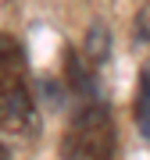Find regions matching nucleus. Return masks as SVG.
<instances>
[{"mask_svg": "<svg viewBox=\"0 0 150 160\" xmlns=\"http://www.w3.org/2000/svg\"><path fill=\"white\" fill-rule=\"evenodd\" d=\"M0 128L14 135L36 128V103L29 89L25 53L14 36L4 32H0Z\"/></svg>", "mask_w": 150, "mask_h": 160, "instance_id": "f257e3e1", "label": "nucleus"}, {"mask_svg": "<svg viewBox=\"0 0 150 160\" xmlns=\"http://www.w3.org/2000/svg\"><path fill=\"white\" fill-rule=\"evenodd\" d=\"M61 153L64 160H111L115 157V118L104 103H89L68 121Z\"/></svg>", "mask_w": 150, "mask_h": 160, "instance_id": "f03ea898", "label": "nucleus"}, {"mask_svg": "<svg viewBox=\"0 0 150 160\" xmlns=\"http://www.w3.org/2000/svg\"><path fill=\"white\" fill-rule=\"evenodd\" d=\"M136 125H139V132L150 139V68H143V75H139V92H136Z\"/></svg>", "mask_w": 150, "mask_h": 160, "instance_id": "7ed1b4c3", "label": "nucleus"}, {"mask_svg": "<svg viewBox=\"0 0 150 160\" xmlns=\"http://www.w3.org/2000/svg\"><path fill=\"white\" fill-rule=\"evenodd\" d=\"M107 57V46H104V29H93V61H104Z\"/></svg>", "mask_w": 150, "mask_h": 160, "instance_id": "20e7f679", "label": "nucleus"}, {"mask_svg": "<svg viewBox=\"0 0 150 160\" xmlns=\"http://www.w3.org/2000/svg\"><path fill=\"white\" fill-rule=\"evenodd\" d=\"M136 29H139V36H143V39H150V4H147V11L139 14V22H136Z\"/></svg>", "mask_w": 150, "mask_h": 160, "instance_id": "39448f33", "label": "nucleus"}, {"mask_svg": "<svg viewBox=\"0 0 150 160\" xmlns=\"http://www.w3.org/2000/svg\"><path fill=\"white\" fill-rule=\"evenodd\" d=\"M0 160H11V153H7V149H4V146H0Z\"/></svg>", "mask_w": 150, "mask_h": 160, "instance_id": "423d86ee", "label": "nucleus"}]
</instances>
